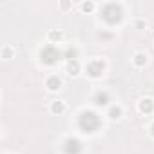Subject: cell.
I'll return each mask as SVG.
<instances>
[{"label":"cell","mask_w":154,"mask_h":154,"mask_svg":"<svg viewBox=\"0 0 154 154\" xmlns=\"http://www.w3.org/2000/svg\"><path fill=\"white\" fill-rule=\"evenodd\" d=\"M100 118H98V114L96 112H93V111H84L82 114H80V118H78V127L84 131V132H94L98 127H100Z\"/></svg>","instance_id":"1"},{"label":"cell","mask_w":154,"mask_h":154,"mask_svg":"<svg viewBox=\"0 0 154 154\" xmlns=\"http://www.w3.org/2000/svg\"><path fill=\"white\" fill-rule=\"evenodd\" d=\"M102 18L107 24H116L122 20V8L116 4H105L102 9Z\"/></svg>","instance_id":"2"},{"label":"cell","mask_w":154,"mask_h":154,"mask_svg":"<svg viewBox=\"0 0 154 154\" xmlns=\"http://www.w3.org/2000/svg\"><path fill=\"white\" fill-rule=\"evenodd\" d=\"M62 58V53L54 47V45H45L44 49H42V62L44 63H54L56 60H60Z\"/></svg>","instance_id":"3"},{"label":"cell","mask_w":154,"mask_h":154,"mask_svg":"<svg viewBox=\"0 0 154 154\" xmlns=\"http://www.w3.org/2000/svg\"><path fill=\"white\" fill-rule=\"evenodd\" d=\"M63 152L65 154H80L82 152V143L76 138H69L63 143Z\"/></svg>","instance_id":"4"},{"label":"cell","mask_w":154,"mask_h":154,"mask_svg":"<svg viewBox=\"0 0 154 154\" xmlns=\"http://www.w3.org/2000/svg\"><path fill=\"white\" fill-rule=\"evenodd\" d=\"M103 69H105V65H103L102 60H94V62H91V63L87 65V72H89L91 76H100V74L103 72Z\"/></svg>","instance_id":"5"},{"label":"cell","mask_w":154,"mask_h":154,"mask_svg":"<svg viewBox=\"0 0 154 154\" xmlns=\"http://www.w3.org/2000/svg\"><path fill=\"white\" fill-rule=\"evenodd\" d=\"M94 103H96V105H107V103H109V94H107V93H96Z\"/></svg>","instance_id":"6"},{"label":"cell","mask_w":154,"mask_h":154,"mask_svg":"<svg viewBox=\"0 0 154 154\" xmlns=\"http://www.w3.org/2000/svg\"><path fill=\"white\" fill-rule=\"evenodd\" d=\"M60 84H62V82H60L58 76H51V78L47 80V87H49L51 91H56V89L60 87Z\"/></svg>","instance_id":"7"},{"label":"cell","mask_w":154,"mask_h":154,"mask_svg":"<svg viewBox=\"0 0 154 154\" xmlns=\"http://www.w3.org/2000/svg\"><path fill=\"white\" fill-rule=\"evenodd\" d=\"M152 107H154V105H152V100H143V102L140 103V109H141L143 112H150Z\"/></svg>","instance_id":"8"},{"label":"cell","mask_w":154,"mask_h":154,"mask_svg":"<svg viewBox=\"0 0 154 154\" xmlns=\"http://www.w3.org/2000/svg\"><path fill=\"white\" fill-rule=\"evenodd\" d=\"M67 71H69V74H76V72H78V62H76V60L69 62V65H67Z\"/></svg>","instance_id":"9"},{"label":"cell","mask_w":154,"mask_h":154,"mask_svg":"<svg viewBox=\"0 0 154 154\" xmlns=\"http://www.w3.org/2000/svg\"><path fill=\"white\" fill-rule=\"evenodd\" d=\"M109 116H111L112 120L120 118V116H122V109H120V107H111V109H109Z\"/></svg>","instance_id":"10"},{"label":"cell","mask_w":154,"mask_h":154,"mask_svg":"<svg viewBox=\"0 0 154 154\" xmlns=\"http://www.w3.org/2000/svg\"><path fill=\"white\" fill-rule=\"evenodd\" d=\"M134 62H136V65H143V63L147 62V56H145V54H136Z\"/></svg>","instance_id":"11"},{"label":"cell","mask_w":154,"mask_h":154,"mask_svg":"<svg viewBox=\"0 0 154 154\" xmlns=\"http://www.w3.org/2000/svg\"><path fill=\"white\" fill-rule=\"evenodd\" d=\"M63 111V103L62 102H54L53 103V112H62Z\"/></svg>","instance_id":"12"},{"label":"cell","mask_w":154,"mask_h":154,"mask_svg":"<svg viewBox=\"0 0 154 154\" xmlns=\"http://www.w3.org/2000/svg\"><path fill=\"white\" fill-rule=\"evenodd\" d=\"M84 9H85V11H91V9H93V4H84Z\"/></svg>","instance_id":"13"},{"label":"cell","mask_w":154,"mask_h":154,"mask_svg":"<svg viewBox=\"0 0 154 154\" xmlns=\"http://www.w3.org/2000/svg\"><path fill=\"white\" fill-rule=\"evenodd\" d=\"M51 38L56 40V38H60V35H58V33H51Z\"/></svg>","instance_id":"14"},{"label":"cell","mask_w":154,"mask_h":154,"mask_svg":"<svg viewBox=\"0 0 154 154\" xmlns=\"http://www.w3.org/2000/svg\"><path fill=\"white\" fill-rule=\"evenodd\" d=\"M152 134H154V125H152Z\"/></svg>","instance_id":"15"}]
</instances>
